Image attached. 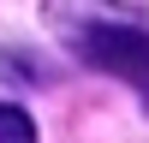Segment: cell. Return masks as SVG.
Returning a JSON list of instances; mask_svg holds the SVG:
<instances>
[{"label":"cell","instance_id":"obj_1","mask_svg":"<svg viewBox=\"0 0 149 143\" xmlns=\"http://www.w3.org/2000/svg\"><path fill=\"white\" fill-rule=\"evenodd\" d=\"M78 54L90 66L113 72L119 83H131L137 95H149V30H131V24H90L78 36Z\"/></svg>","mask_w":149,"mask_h":143},{"label":"cell","instance_id":"obj_2","mask_svg":"<svg viewBox=\"0 0 149 143\" xmlns=\"http://www.w3.org/2000/svg\"><path fill=\"white\" fill-rule=\"evenodd\" d=\"M0 137H6V143H30L36 137V119L24 113V107H6V101H0Z\"/></svg>","mask_w":149,"mask_h":143}]
</instances>
